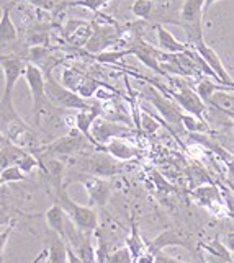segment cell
I'll return each mask as SVG.
<instances>
[{
	"label": "cell",
	"instance_id": "34",
	"mask_svg": "<svg viewBox=\"0 0 234 263\" xmlns=\"http://www.w3.org/2000/svg\"><path fill=\"white\" fill-rule=\"evenodd\" d=\"M28 4L44 12H56L64 5H67L66 0H28Z\"/></svg>",
	"mask_w": 234,
	"mask_h": 263
},
{
	"label": "cell",
	"instance_id": "1",
	"mask_svg": "<svg viewBox=\"0 0 234 263\" xmlns=\"http://www.w3.org/2000/svg\"><path fill=\"white\" fill-rule=\"evenodd\" d=\"M4 70V87H2V100H0V115H2V129L8 124L23 121L20 115L15 111L13 106V88L22 77H25L28 62L16 56H7L4 54L0 59Z\"/></svg>",
	"mask_w": 234,
	"mask_h": 263
},
{
	"label": "cell",
	"instance_id": "6",
	"mask_svg": "<svg viewBox=\"0 0 234 263\" xmlns=\"http://www.w3.org/2000/svg\"><path fill=\"white\" fill-rule=\"evenodd\" d=\"M46 95L51 105H54L56 108H62V110L82 111V110H88V108L92 106V103H90L88 100L66 88L62 84H59L58 80H54L51 72H46Z\"/></svg>",
	"mask_w": 234,
	"mask_h": 263
},
{
	"label": "cell",
	"instance_id": "15",
	"mask_svg": "<svg viewBox=\"0 0 234 263\" xmlns=\"http://www.w3.org/2000/svg\"><path fill=\"white\" fill-rule=\"evenodd\" d=\"M193 48H195L198 52H200V56L205 59L206 64H208V66H210V69H211V70L214 72V74H216V77H218V82L234 90V80H232V77L229 76L228 69L224 67L221 58L218 56V52H216L214 49H211V48L208 46V44L205 43V41L196 43Z\"/></svg>",
	"mask_w": 234,
	"mask_h": 263
},
{
	"label": "cell",
	"instance_id": "16",
	"mask_svg": "<svg viewBox=\"0 0 234 263\" xmlns=\"http://www.w3.org/2000/svg\"><path fill=\"white\" fill-rule=\"evenodd\" d=\"M167 247H184L187 250H193L188 239L175 229H167L164 232H160L157 237H154V240L148 242V249L152 253H156V255L159 252H164V249Z\"/></svg>",
	"mask_w": 234,
	"mask_h": 263
},
{
	"label": "cell",
	"instance_id": "39",
	"mask_svg": "<svg viewBox=\"0 0 234 263\" xmlns=\"http://www.w3.org/2000/svg\"><path fill=\"white\" fill-rule=\"evenodd\" d=\"M156 263H182V261L167 255V253H164V252H159L156 255Z\"/></svg>",
	"mask_w": 234,
	"mask_h": 263
},
{
	"label": "cell",
	"instance_id": "45",
	"mask_svg": "<svg viewBox=\"0 0 234 263\" xmlns=\"http://www.w3.org/2000/svg\"><path fill=\"white\" fill-rule=\"evenodd\" d=\"M231 152H234V151H231Z\"/></svg>",
	"mask_w": 234,
	"mask_h": 263
},
{
	"label": "cell",
	"instance_id": "12",
	"mask_svg": "<svg viewBox=\"0 0 234 263\" xmlns=\"http://www.w3.org/2000/svg\"><path fill=\"white\" fill-rule=\"evenodd\" d=\"M128 49V56H136L144 66L149 67L152 72H156L159 76H166V72L160 67V56L162 51L154 48L152 44H149L148 41H144L142 38H134L130 43Z\"/></svg>",
	"mask_w": 234,
	"mask_h": 263
},
{
	"label": "cell",
	"instance_id": "21",
	"mask_svg": "<svg viewBox=\"0 0 234 263\" xmlns=\"http://www.w3.org/2000/svg\"><path fill=\"white\" fill-rule=\"evenodd\" d=\"M208 106L223 115H234V90L224 85L211 97Z\"/></svg>",
	"mask_w": 234,
	"mask_h": 263
},
{
	"label": "cell",
	"instance_id": "19",
	"mask_svg": "<svg viewBox=\"0 0 234 263\" xmlns=\"http://www.w3.org/2000/svg\"><path fill=\"white\" fill-rule=\"evenodd\" d=\"M103 152H108L112 157H115L116 160H133L141 156V151L138 147L131 146L130 142H126L123 139H113L112 142H108L105 147H102Z\"/></svg>",
	"mask_w": 234,
	"mask_h": 263
},
{
	"label": "cell",
	"instance_id": "44",
	"mask_svg": "<svg viewBox=\"0 0 234 263\" xmlns=\"http://www.w3.org/2000/svg\"><path fill=\"white\" fill-rule=\"evenodd\" d=\"M95 263H98V261H95Z\"/></svg>",
	"mask_w": 234,
	"mask_h": 263
},
{
	"label": "cell",
	"instance_id": "33",
	"mask_svg": "<svg viewBox=\"0 0 234 263\" xmlns=\"http://www.w3.org/2000/svg\"><path fill=\"white\" fill-rule=\"evenodd\" d=\"M25 175L26 174L18 165L7 167V168H2V174H0V183L5 185V183H15V181H23L26 178Z\"/></svg>",
	"mask_w": 234,
	"mask_h": 263
},
{
	"label": "cell",
	"instance_id": "42",
	"mask_svg": "<svg viewBox=\"0 0 234 263\" xmlns=\"http://www.w3.org/2000/svg\"><path fill=\"white\" fill-rule=\"evenodd\" d=\"M216 2H218V0H205V15H206V12H208L210 8H211V5L216 4Z\"/></svg>",
	"mask_w": 234,
	"mask_h": 263
},
{
	"label": "cell",
	"instance_id": "17",
	"mask_svg": "<svg viewBox=\"0 0 234 263\" xmlns=\"http://www.w3.org/2000/svg\"><path fill=\"white\" fill-rule=\"evenodd\" d=\"M64 38L67 43L76 46H87L90 36L94 33V23L84 20H70L64 26Z\"/></svg>",
	"mask_w": 234,
	"mask_h": 263
},
{
	"label": "cell",
	"instance_id": "25",
	"mask_svg": "<svg viewBox=\"0 0 234 263\" xmlns=\"http://www.w3.org/2000/svg\"><path fill=\"white\" fill-rule=\"evenodd\" d=\"M200 247L208 252L211 257L218 258L221 261H226V263H231L234 261V255L229 252V249L224 246V242H221L220 239H213L211 242H200Z\"/></svg>",
	"mask_w": 234,
	"mask_h": 263
},
{
	"label": "cell",
	"instance_id": "30",
	"mask_svg": "<svg viewBox=\"0 0 234 263\" xmlns=\"http://www.w3.org/2000/svg\"><path fill=\"white\" fill-rule=\"evenodd\" d=\"M224 85L223 84H214V82H211V80H208V79H202V80H198V84H196V93L200 95V98L203 100V102L208 105V102L211 100V97L218 92V90H221Z\"/></svg>",
	"mask_w": 234,
	"mask_h": 263
},
{
	"label": "cell",
	"instance_id": "40",
	"mask_svg": "<svg viewBox=\"0 0 234 263\" xmlns=\"http://www.w3.org/2000/svg\"><path fill=\"white\" fill-rule=\"evenodd\" d=\"M67 247H69V246H67ZM69 263H85V261H84L82 258H80V257L77 255V253L69 247Z\"/></svg>",
	"mask_w": 234,
	"mask_h": 263
},
{
	"label": "cell",
	"instance_id": "10",
	"mask_svg": "<svg viewBox=\"0 0 234 263\" xmlns=\"http://www.w3.org/2000/svg\"><path fill=\"white\" fill-rule=\"evenodd\" d=\"M192 198L198 206L208 210L216 217L228 216L226 203H224V195L220 192V188L214 183H206L196 186L192 192Z\"/></svg>",
	"mask_w": 234,
	"mask_h": 263
},
{
	"label": "cell",
	"instance_id": "14",
	"mask_svg": "<svg viewBox=\"0 0 234 263\" xmlns=\"http://www.w3.org/2000/svg\"><path fill=\"white\" fill-rule=\"evenodd\" d=\"M146 98L149 100L152 105H154V108L162 115V118H164V120L169 124L182 126L184 111H182V108H180L172 98H169L166 95L159 93L157 90H154V88H149Z\"/></svg>",
	"mask_w": 234,
	"mask_h": 263
},
{
	"label": "cell",
	"instance_id": "8",
	"mask_svg": "<svg viewBox=\"0 0 234 263\" xmlns=\"http://www.w3.org/2000/svg\"><path fill=\"white\" fill-rule=\"evenodd\" d=\"M95 146L90 142L85 136L80 133L79 129H70L67 136H62L58 138L56 141H52L49 146H46L43 151V156H58V157H64V156H77V154H82L87 149L88 151H95Z\"/></svg>",
	"mask_w": 234,
	"mask_h": 263
},
{
	"label": "cell",
	"instance_id": "18",
	"mask_svg": "<svg viewBox=\"0 0 234 263\" xmlns=\"http://www.w3.org/2000/svg\"><path fill=\"white\" fill-rule=\"evenodd\" d=\"M156 31H157V46L162 52L178 54V52H185L188 48H192L188 43H180L175 36L169 30H166L160 23H156Z\"/></svg>",
	"mask_w": 234,
	"mask_h": 263
},
{
	"label": "cell",
	"instance_id": "7",
	"mask_svg": "<svg viewBox=\"0 0 234 263\" xmlns=\"http://www.w3.org/2000/svg\"><path fill=\"white\" fill-rule=\"evenodd\" d=\"M25 80L30 87L31 92V116L34 124H40L41 115L44 111V106L49 103L46 95V76H44L43 69L28 62L25 72Z\"/></svg>",
	"mask_w": 234,
	"mask_h": 263
},
{
	"label": "cell",
	"instance_id": "3",
	"mask_svg": "<svg viewBox=\"0 0 234 263\" xmlns=\"http://www.w3.org/2000/svg\"><path fill=\"white\" fill-rule=\"evenodd\" d=\"M54 201L59 203L64 213L70 217L77 228L85 234H95L98 229V214L92 206H82L76 203L64 188L54 196Z\"/></svg>",
	"mask_w": 234,
	"mask_h": 263
},
{
	"label": "cell",
	"instance_id": "23",
	"mask_svg": "<svg viewBox=\"0 0 234 263\" xmlns=\"http://www.w3.org/2000/svg\"><path fill=\"white\" fill-rule=\"evenodd\" d=\"M12 5H4L2 8V22H0V41H2V48L7 44H12L18 40V30L10 16Z\"/></svg>",
	"mask_w": 234,
	"mask_h": 263
},
{
	"label": "cell",
	"instance_id": "22",
	"mask_svg": "<svg viewBox=\"0 0 234 263\" xmlns=\"http://www.w3.org/2000/svg\"><path fill=\"white\" fill-rule=\"evenodd\" d=\"M48 263H69V247L66 240L58 234L51 232V240L48 247Z\"/></svg>",
	"mask_w": 234,
	"mask_h": 263
},
{
	"label": "cell",
	"instance_id": "37",
	"mask_svg": "<svg viewBox=\"0 0 234 263\" xmlns=\"http://www.w3.org/2000/svg\"><path fill=\"white\" fill-rule=\"evenodd\" d=\"M224 203H226L228 216L234 219V192H224Z\"/></svg>",
	"mask_w": 234,
	"mask_h": 263
},
{
	"label": "cell",
	"instance_id": "38",
	"mask_svg": "<svg viewBox=\"0 0 234 263\" xmlns=\"http://www.w3.org/2000/svg\"><path fill=\"white\" fill-rule=\"evenodd\" d=\"M134 263H156V253H152L149 249L142 253V255L134 261Z\"/></svg>",
	"mask_w": 234,
	"mask_h": 263
},
{
	"label": "cell",
	"instance_id": "9",
	"mask_svg": "<svg viewBox=\"0 0 234 263\" xmlns=\"http://www.w3.org/2000/svg\"><path fill=\"white\" fill-rule=\"evenodd\" d=\"M90 133H92V138L98 146V151H102V147H105L106 144L112 142L113 139L128 138V136L134 134L130 126H123L116 121L108 120L105 116L97 118L95 123L92 124V131Z\"/></svg>",
	"mask_w": 234,
	"mask_h": 263
},
{
	"label": "cell",
	"instance_id": "35",
	"mask_svg": "<svg viewBox=\"0 0 234 263\" xmlns=\"http://www.w3.org/2000/svg\"><path fill=\"white\" fill-rule=\"evenodd\" d=\"M110 2L112 0H77V2H70L67 5L69 7H84V8H88L90 12L98 13L106 4H110Z\"/></svg>",
	"mask_w": 234,
	"mask_h": 263
},
{
	"label": "cell",
	"instance_id": "13",
	"mask_svg": "<svg viewBox=\"0 0 234 263\" xmlns=\"http://www.w3.org/2000/svg\"><path fill=\"white\" fill-rule=\"evenodd\" d=\"M121 31L116 28V25H97L94 23V33L90 36L85 49L92 52L94 56L105 52V49L112 44L120 41Z\"/></svg>",
	"mask_w": 234,
	"mask_h": 263
},
{
	"label": "cell",
	"instance_id": "46",
	"mask_svg": "<svg viewBox=\"0 0 234 263\" xmlns=\"http://www.w3.org/2000/svg\"><path fill=\"white\" fill-rule=\"evenodd\" d=\"M46 263H48V261H46Z\"/></svg>",
	"mask_w": 234,
	"mask_h": 263
},
{
	"label": "cell",
	"instance_id": "43",
	"mask_svg": "<svg viewBox=\"0 0 234 263\" xmlns=\"http://www.w3.org/2000/svg\"><path fill=\"white\" fill-rule=\"evenodd\" d=\"M66 2H67V4H70V2H77V0H66Z\"/></svg>",
	"mask_w": 234,
	"mask_h": 263
},
{
	"label": "cell",
	"instance_id": "32",
	"mask_svg": "<svg viewBox=\"0 0 234 263\" xmlns=\"http://www.w3.org/2000/svg\"><path fill=\"white\" fill-rule=\"evenodd\" d=\"M138 128L144 134H154L160 128V124H159V121L156 120V118L152 115H149L146 110H141L139 111V126H138Z\"/></svg>",
	"mask_w": 234,
	"mask_h": 263
},
{
	"label": "cell",
	"instance_id": "11",
	"mask_svg": "<svg viewBox=\"0 0 234 263\" xmlns=\"http://www.w3.org/2000/svg\"><path fill=\"white\" fill-rule=\"evenodd\" d=\"M166 93H167V97L172 98L185 113L193 115L196 118H200V120H205V111L208 110V105L203 102L200 95L196 93V90H193L190 85L178 84V88L175 92L167 90Z\"/></svg>",
	"mask_w": 234,
	"mask_h": 263
},
{
	"label": "cell",
	"instance_id": "5",
	"mask_svg": "<svg viewBox=\"0 0 234 263\" xmlns=\"http://www.w3.org/2000/svg\"><path fill=\"white\" fill-rule=\"evenodd\" d=\"M76 168L100 178L115 177L121 170L118 160L103 151H92L88 154H84V156H79L76 160Z\"/></svg>",
	"mask_w": 234,
	"mask_h": 263
},
{
	"label": "cell",
	"instance_id": "27",
	"mask_svg": "<svg viewBox=\"0 0 234 263\" xmlns=\"http://www.w3.org/2000/svg\"><path fill=\"white\" fill-rule=\"evenodd\" d=\"M84 77H85V74H82L80 70L67 67V69L62 70V74H61V84L64 85L66 88H69V90H72V92L77 93V88L80 87V84H82Z\"/></svg>",
	"mask_w": 234,
	"mask_h": 263
},
{
	"label": "cell",
	"instance_id": "24",
	"mask_svg": "<svg viewBox=\"0 0 234 263\" xmlns=\"http://www.w3.org/2000/svg\"><path fill=\"white\" fill-rule=\"evenodd\" d=\"M130 226H131V229H130V235L126 237V247L131 252L133 260L136 261L142 253L148 250V242H144V239L141 237V234L138 231V224L134 221L133 216L130 217Z\"/></svg>",
	"mask_w": 234,
	"mask_h": 263
},
{
	"label": "cell",
	"instance_id": "4",
	"mask_svg": "<svg viewBox=\"0 0 234 263\" xmlns=\"http://www.w3.org/2000/svg\"><path fill=\"white\" fill-rule=\"evenodd\" d=\"M72 181H77V183L84 185L87 196H88V206H97V208H103L112 198V185L106 178H100L95 175L85 174V172L80 170H72L66 178V186Z\"/></svg>",
	"mask_w": 234,
	"mask_h": 263
},
{
	"label": "cell",
	"instance_id": "41",
	"mask_svg": "<svg viewBox=\"0 0 234 263\" xmlns=\"http://www.w3.org/2000/svg\"><path fill=\"white\" fill-rule=\"evenodd\" d=\"M44 258H48V249H46V250H43V252L40 253V255L36 257L31 263H40V261H41V260H44Z\"/></svg>",
	"mask_w": 234,
	"mask_h": 263
},
{
	"label": "cell",
	"instance_id": "20",
	"mask_svg": "<svg viewBox=\"0 0 234 263\" xmlns=\"http://www.w3.org/2000/svg\"><path fill=\"white\" fill-rule=\"evenodd\" d=\"M44 219H46V224H48V228H49L51 232L58 234L59 237L64 239L67 214L64 213V210H62L59 203L54 201V204L49 208L46 213H44Z\"/></svg>",
	"mask_w": 234,
	"mask_h": 263
},
{
	"label": "cell",
	"instance_id": "29",
	"mask_svg": "<svg viewBox=\"0 0 234 263\" xmlns=\"http://www.w3.org/2000/svg\"><path fill=\"white\" fill-rule=\"evenodd\" d=\"M105 85L106 84L100 82V80H97V79L90 77V76H85L84 80H82V84H80V87L77 88V93L82 98L88 100V98H92L94 95H97L98 90L103 88Z\"/></svg>",
	"mask_w": 234,
	"mask_h": 263
},
{
	"label": "cell",
	"instance_id": "26",
	"mask_svg": "<svg viewBox=\"0 0 234 263\" xmlns=\"http://www.w3.org/2000/svg\"><path fill=\"white\" fill-rule=\"evenodd\" d=\"M182 126L185 128L187 133L190 134H205V133H210V126L206 123V120H200L193 115H188L184 113L182 116Z\"/></svg>",
	"mask_w": 234,
	"mask_h": 263
},
{
	"label": "cell",
	"instance_id": "31",
	"mask_svg": "<svg viewBox=\"0 0 234 263\" xmlns=\"http://www.w3.org/2000/svg\"><path fill=\"white\" fill-rule=\"evenodd\" d=\"M131 12L141 20H149L154 12V0H134L131 5Z\"/></svg>",
	"mask_w": 234,
	"mask_h": 263
},
{
	"label": "cell",
	"instance_id": "2",
	"mask_svg": "<svg viewBox=\"0 0 234 263\" xmlns=\"http://www.w3.org/2000/svg\"><path fill=\"white\" fill-rule=\"evenodd\" d=\"M203 16L205 0H184L178 12V26L187 34V43L195 46L203 41Z\"/></svg>",
	"mask_w": 234,
	"mask_h": 263
},
{
	"label": "cell",
	"instance_id": "28",
	"mask_svg": "<svg viewBox=\"0 0 234 263\" xmlns=\"http://www.w3.org/2000/svg\"><path fill=\"white\" fill-rule=\"evenodd\" d=\"M208 144V147L213 149L218 156L221 157V160L224 162V165H226V175H228V183L234 186V152H229L226 149H223L220 146H213V144L206 142L205 141V146Z\"/></svg>",
	"mask_w": 234,
	"mask_h": 263
},
{
	"label": "cell",
	"instance_id": "36",
	"mask_svg": "<svg viewBox=\"0 0 234 263\" xmlns=\"http://www.w3.org/2000/svg\"><path fill=\"white\" fill-rule=\"evenodd\" d=\"M106 263H134V260H133V255L128 250V247H121V249L110 253Z\"/></svg>",
	"mask_w": 234,
	"mask_h": 263
}]
</instances>
